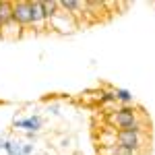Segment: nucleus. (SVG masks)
<instances>
[{
	"mask_svg": "<svg viewBox=\"0 0 155 155\" xmlns=\"http://www.w3.org/2000/svg\"><path fill=\"white\" fill-rule=\"evenodd\" d=\"M137 122H141L139 110L130 106H122L116 112H107V126L114 130H130Z\"/></svg>",
	"mask_w": 155,
	"mask_h": 155,
	"instance_id": "f257e3e1",
	"label": "nucleus"
},
{
	"mask_svg": "<svg viewBox=\"0 0 155 155\" xmlns=\"http://www.w3.org/2000/svg\"><path fill=\"white\" fill-rule=\"evenodd\" d=\"M145 143V134L143 132H137V130H118L116 132V145L120 147H126L134 153H139L143 149Z\"/></svg>",
	"mask_w": 155,
	"mask_h": 155,
	"instance_id": "f03ea898",
	"label": "nucleus"
},
{
	"mask_svg": "<svg viewBox=\"0 0 155 155\" xmlns=\"http://www.w3.org/2000/svg\"><path fill=\"white\" fill-rule=\"evenodd\" d=\"M12 21L23 29V35L31 29V8H29V2L27 0L12 2Z\"/></svg>",
	"mask_w": 155,
	"mask_h": 155,
	"instance_id": "7ed1b4c3",
	"label": "nucleus"
},
{
	"mask_svg": "<svg viewBox=\"0 0 155 155\" xmlns=\"http://www.w3.org/2000/svg\"><path fill=\"white\" fill-rule=\"evenodd\" d=\"M50 27V31H58V33H72V31H77V27H79V23L72 19L68 12H64V11H60L54 15V19L48 23Z\"/></svg>",
	"mask_w": 155,
	"mask_h": 155,
	"instance_id": "20e7f679",
	"label": "nucleus"
},
{
	"mask_svg": "<svg viewBox=\"0 0 155 155\" xmlns=\"http://www.w3.org/2000/svg\"><path fill=\"white\" fill-rule=\"evenodd\" d=\"M29 8H31V29H33V35H35V33H44V31H50L48 21H46V17H44L41 2H39V0H31V2H29Z\"/></svg>",
	"mask_w": 155,
	"mask_h": 155,
	"instance_id": "39448f33",
	"label": "nucleus"
},
{
	"mask_svg": "<svg viewBox=\"0 0 155 155\" xmlns=\"http://www.w3.org/2000/svg\"><path fill=\"white\" fill-rule=\"evenodd\" d=\"M58 6H60V11L68 12L72 19L79 23V27H81V17H83L85 2H79V0H58Z\"/></svg>",
	"mask_w": 155,
	"mask_h": 155,
	"instance_id": "423d86ee",
	"label": "nucleus"
},
{
	"mask_svg": "<svg viewBox=\"0 0 155 155\" xmlns=\"http://www.w3.org/2000/svg\"><path fill=\"white\" fill-rule=\"evenodd\" d=\"M41 118L39 116H29V118H23V120H15V128H25L27 132H37L41 128Z\"/></svg>",
	"mask_w": 155,
	"mask_h": 155,
	"instance_id": "0eeeda50",
	"label": "nucleus"
},
{
	"mask_svg": "<svg viewBox=\"0 0 155 155\" xmlns=\"http://www.w3.org/2000/svg\"><path fill=\"white\" fill-rule=\"evenodd\" d=\"M21 35H23V29L15 23L12 19L6 25H2V27H0V37H2V39H19Z\"/></svg>",
	"mask_w": 155,
	"mask_h": 155,
	"instance_id": "6e6552de",
	"label": "nucleus"
},
{
	"mask_svg": "<svg viewBox=\"0 0 155 155\" xmlns=\"http://www.w3.org/2000/svg\"><path fill=\"white\" fill-rule=\"evenodd\" d=\"M41 8H44V17H46V21H52L54 19V15L58 12V0H46V2H41ZM50 29V27H48Z\"/></svg>",
	"mask_w": 155,
	"mask_h": 155,
	"instance_id": "1a4fd4ad",
	"label": "nucleus"
},
{
	"mask_svg": "<svg viewBox=\"0 0 155 155\" xmlns=\"http://www.w3.org/2000/svg\"><path fill=\"white\" fill-rule=\"evenodd\" d=\"M11 19H12V2L2 0V2H0V27L6 25Z\"/></svg>",
	"mask_w": 155,
	"mask_h": 155,
	"instance_id": "9d476101",
	"label": "nucleus"
},
{
	"mask_svg": "<svg viewBox=\"0 0 155 155\" xmlns=\"http://www.w3.org/2000/svg\"><path fill=\"white\" fill-rule=\"evenodd\" d=\"M114 95H116V104H120V107L130 106L132 101H134V97H132V93L128 89H114Z\"/></svg>",
	"mask_w": 155,
	"mask_h": 155,
	"instance_id": "9b49d317",
	"label": "nucleus"
},
{
	"mask_svg": "<svg viewBox=\"0 0 155 155\" xmlns=\"http://www.w3.org/2000/svg\"><path fill=\"white\" fill-rule=\"evenodd\" d=\"M0 147L8 155H21V145L15 143V141H0Z\"/></svg>",
	"mask_w": 155,
	"mask_h": 155,
	"instance_id": "f8f14e48",
	"label": "nucleus"
},
{
	"mask_svg": "<svg viewBox=\"0 0 155 155\" xmlns=\"http://www.w3.org/2000/svg\"><path fill=\"white\" fill-rule=\"evenodd\" d=\"M99 104H101V106H106V104H116L114 91H104V93H99Z\"/></svg>",
	"mask_w": 155,
	"mask_h": 155,
	"instance_id": "ddd939ff",
	"label": "nucleus"
},
{
	"mask_svg": "<svg viewBox=\"0 0 155 155\" xmlns=\"http://www.w3.org/2000/svg\"><path fill=\"white\" fill-rule=\"evenodd\" d=\"M33 153V145H21V155H31Z\"/></svg>",
	"mask_w": 155,
	"mask_h": 155,
	"instance_id": "4468645a",
	"label": "nucleus"
}]
</instances>
